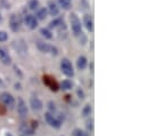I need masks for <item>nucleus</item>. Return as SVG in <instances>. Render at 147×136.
I'll list each match as a JSON object with an SVG mask.
<instances>
[{"mask_svg":"<svg viewBox=\"0 0 147 136\" xmlns=\"http://www.w3.org/2000/svg\"><path fill=\"white\" fill-rule=\"evenodd\" d=\"M5 136H14V135H13L11 133H6V134H5Z\"/></svg>","mask_w":147,"mask_h":136,"instance_id":"obj_30","label":"nucleus"},{"mask_svg":"<svg viewBox=\"0 0 147 136\" xmlns=\"http://www.w3.org/2000/svg\"><path fill=\"white\" fill-rule=\"evenodd\" d=\"M22 136H25V135H22Z\"/></svg>","mask_w":147,"mask_h":136,"instance_id":"obj_32","label":"nucleus"},{"mask_svg":"<svg viewBox=\"0 0 147 136\" xmlns=\"http://www.w3.org/2000/svg\"><path fill=\"white\" fill-rule=\"evenodd\" d=\"M57 2H58V6H61L63 9H65V10H69L70 8H71V2H70V0H57Z\"/></svg>","mask_w":147,"mask_h":136,"instance_id":"obj_19","label":"nucleus"},{"mask_svg":"<svg viewBox=\"0 0 147 136\" xmlns=\"http://www.w3.org/2000/svg\"><path fill=\"white\" fill-rule=\"evenodd\" d=\"M63 23H64L63 18H56V20H54V21H51V22L49 23V27H50V28H54V29H57V28L61 27Z\"/></svg>","mask_w":147,"mask_h":136,"instance_id":"obj_20","label":"nucleus"},{"mask_svg":"<svg viewBox=\"0 0 147 136\" xmlns=\"http://www.w3.org/2000/svg\"><path fill=\"white\" fill-rule=\"evenodd\" d=\"M43 82L49 87L50 90H53V92H57L58 90V85L54 79H51L49 77H45L43 78Z\"/></svg>","mask_w":147,"mask_h":136,"instance_id":"obj_10","label":"nucleus"},{"mask_svg":"<svg viewBox=\"0 0 147 136\" xmlns=\"http://www.w3.org/2000/svg\"><path fill=\"white\" fill-rule=\"evenodd\" d=\"M17 112H18L21 118H26L28 117L29 110H28L26 103L24 102V100L22 97H18V100H17Z\"/></svg>","mask_w":147,"mask_h":136,"instance_id":"obj_5","label":"nucleus"},{"mask_svg":"<svg viewBox=\"0 0 147 136\" xmlns=\"http://www.w3.org/2000/svg\"><path fill=\"white\" fill-rule=\"evenodd\" d=\"M20 132L22 133V135H25V136L34 135V129L32 127H30L29 125H24V124L20 126Z\"/></svg>","mask_w":147,"mask_h":136,"instance_id":"obj_13","label":"nucleus"},{"mask_svg":"<svg viewBox=\"0 0 147 136\" xmlns=\"http://www.w3.org/2000/svg\"><path fill=\"white\" fill-rule=\"evenodd\" d=\"M30 106H31V109H32L33 111L40 112V111L43 109V103H42V101H41L39 97L32 96V97L30 99Z\"/></svg>","mask_w":147,"mask_h":136,"instance_id":"obj_7","label":"nucleus"},{"mask_svg":"<svg viewBox=\"0 0 147 136\" xmlns=\"http://www.w3.org/2000/svg\"><path fill=\"white\" fill-rule=\"evenodd\" d=\"M15 88H16V89H22V88H21V85H20V84H15Z\"/></svg>","mask_w":147,"mask_h":136,"instance_id":"obj_29","label":"nucleus"},{"mask_svg":"<svg viewBox=\"0 0 147 136\" xmlns=\"http://www.w3.org/2000/svg\"><path fill=\"white\" fill-rule=\"evenodd\" d=\"M50 53H51V55H54V56H56L57 54H58V49L56 48V47H54V46H50V50H49Z\"/></svg>","mask_w":147,"mask_h":136,"instance_id":"obj_27","label":"nucleus"},{"mask_svg":"<svg viewBox=\"0 0 147 136\" xmlns=\"http://www.w3.org/2000/svg\"><path fill=\"white\" fill-rule=\"evenodd\" d=\"M47 15H48L47 9L46 8H40V9H38L37 14H36V18L40 20V21H43V20H46Z\"/></svg>","mask_w":147,"mask_h":136,"instance_id":"obj_16","label":"nucleus"},{"mask_svg":"<svg viewBox=\"0 0 147 136\" xmlns=\"http://www.w3.org/2000/svg\"><path fill=\"white\" fill-rule=\"evenodd\" d=\"M87 65H88V60H87V57L86 56H80L79 58H78V61H76V67L78 69L81 71V70H84V69L87 68Z\"/></svg>","mask_w":147,"mask_h":136,"instance_id":"obj_15","label":"nucleus"},{"mask_svg":"<svg viewBox=\"0 0 147 136\" xmlns=\"http://www.w3.org/2000/svg\"><path fill=\"white\" fill-rule=\"evenodd\" d=\"M2 22V17H1V15H0V23Z\"/></svg>","mask_w":147,"mask_h":136,"instance_id":"obj_31","label":"nucleus"},{"mask_svg":"<svg viewBox=\"0 0 147 136\" xmlns=\"http://www.w3.org/2000/svg\"><path fill=\"white\" fill-rule=\"evenodd\" d=\"M45 119H46L47 124H48L50 127L55 128V129H59L61 126H62V121H59V120L57 119V117H56L54 113H51V112H46V113H45Z\"/></svg>","mask_w":147,"mask_h":136,"instance_id":"obj_4","label":"nucleus"},{"mask_svg":"<svg viewBox=\"0 0 147 136\" xmlns=\"http://www.w3.org/2000/svg\"><path fill=\"white\" fill-rule=\"evenodd\" d=\"M87 129L89 132H92L94 131V120L92 119H90V120L87 121Z\"/></svg>","mask_w":147,"mask_h":136,"instance_id":"obj_26","label":"nucleus"},{"mask_svg":"<svg viewBox=\"0 0 147 136\" xmlns=\"http://www.w3.org/2000/svg\"><path fill=\"white\" fill-rule=\"evenodd\" d=\"M61 71L63 72V74H65L69 78L74 77V70L72 67V63L67 58H63L61 61Z\"/></svg>","mask_w":147,"mask_h":136,"instance_id":"obj_3","label":"nucleus"},{"mask_svg":"<svg viewBox=\"0 0 147 136\" xmlns=\"http://www.w3.org/2000/svg\"><path fill=\"white\" fill-rule=\"evenodd\" d=\"M40 33H41L42 37H45V39H51L53 38V33L48 29H45V28L40 29Z\"/></svg>","mask_w":147,"mask_h":136,"instance_id":"obj_21","label":"nucleus"},{"mask_svg":"<svg viewBox=\"0 0 147 136\" xmlns=\"http://www.w3.org/2000/svg\"><path fill=\"white\" fill-rule=\"evenodd\" d=\"M72 136H89V134L84 131H82L81 128H75L72 132Z\"/></svg>","mask_w":147,"mask_h":136,"instance_id":"obj_22","label":"nucleus"},{"mask_svg":"<svg viewBox=\"0 0 147 136\" xmlns=\"http://www.w3.org/2000/svg\"><path fill=\"white\" fill-rule=\"evenodd\" d=\"M48 109H49V112H51V113H54V112H56L57 111V107H56V104L53 102V101H50V102H48Z\"/></svg>","mask_w":147,"mask_h":136,"instance_id":"obj_24","label":"nucleus"},{"mask_svg":"<svg viewBox=\"0 0 147 136\" xmlns=\"http://www.w3.org/2000/svg\"><path fill=\"white\" fill-rule=\"evenodd\" d=\"M70 24H71V29L72 32L75 37H79L80 34L82 33V24L81 21L79 20V17L75 14H71L70 16Z\"/></svg>","mask_w":147,"mask_h":136,"instance_id":"obj_1","label":"nucleus"},{"mask_svg":"<svg viewBox=\"0 0 147 136\" xmlns=\"http://www.w3.org/2000/svg\"><path fill=\"white\" fill-rule=\"evenodd\" d=\"M59 87H61V89H63V90H70V89L73 88V84H72L71 80L66 79V80H63V81H62V84H61Z\"/></svg>","mask_w":147,"mask_h":136,"instance_id":"obj_17","label":"nucleus"},{"mask_svg":"<svg viewBox=\"0 0 147 136\" xmlns=\"http://www.w3.org/2000/svg\"><path fill=\"white\" fill-rule=\"evenodd\" d=\"M8 40V34L5 31H0V42H5Z\"/></svg>","mask_w":147,"mask_h":136,"instance_id":"obj_25","label":"nucleus"},{"mask_svg":"<svg viewBox=\"0 0 147 136\" xmlns=\"http://www.w3.org/2000/svg\"><path fill=\"white\" fill-rule=\"evenodd\" d=\"M9 28L14 31V32H17L20 29H21V18L18 15H15L13 14L9 18Z\"/></svg>","mask_w":147,"mask_h":136,"instance_id":"obj_6","label":"nucleus"},{"mask_svg":"<svg viewBox=\"0 0 147 136\" xmlns=\"http://www.w3.org/2000/svg\"><path fill=\"white\" fill-rule=\"evenodd\" d=\"M83 24H84V27H86V29L88 31H90V32L94 31V20H92V17L90 15H88V14L84 15V17H83Z\"/></svg>","mask_w":147,"mask_h":136,"instance_id":"obj_12","label":"nucleus"},{"mask_svg":"<svg viewBox=\"0 0 147 136\" xmlns=\"http://www.w3.org/2000/svg\"><path fill=\"white\" fill-rule=\"evenodd\" d=\"M0 101L3 103V105L8 109H14L15 104H16L14 96L8 92H3V93L0 94Z\"/></svg>","mask_w":147,"mask_h":136,"instance_id":"obj_2","label":"nucleus"},{"mask_svg":"<svg viewBox=\"0 0 147 136\" xmlns=\"http://www.w3.org/2000/svg\"><path fill=\"white\" fill-rule=\"evenodd\" d=\"M78 96H79V99L83 100V99H84V93H83V90H81V89H78Z\"/></svg>","mask_w":147,"mask_h":136,"instance_id":"obj_28","label":"nucleus"},{"mask_svg":"<svg viewBox=\"0 0 147 136\" xmlns=\"http://www.w3.org/2000/svg\"><path fill=\"white\" fill-rule=\"evenodd\" d=\"M38 7H39V1L38 0H31L29 2V8L31 10H36V9H38Z\"/></svg>","mask_w":147,"mask_h":136,"instance_id":"obj_23","label":"nucleus"},{"mask_svg":"<svg viewBox=\"0 0 147 136\" xmlns=\"http://www.w3.org/2000/svg\"><path fill=\"white\" fill-rule=\"evenodd\" d=\"M37 47L41 53H45V54L49 53V50H50V45H48L47 42L41 41V40H38L37 41Z\"/></svg>","mask_w":147,"mask_h":136,"instance_id":"obj_14","label":"nucleus"},{"mask_svg":"<svg viewBox=\"0 0 147 136\" xmlns=\"http://www.w3.org/2000/svg\"><path fill=\"white\" fill-rule=\"evenodd\" d=\"M24 23L28 28L30 29H36L38 27V20L36 18L34 15L32 14H26L25 17H24Z\"/></svg>","mask_w":147,"mask_h":136,"instance_id":"obj_8","label":"nucleus"},{"mask_svg":"<svg viewBox=\"0 0 147 136\" xmlns=\"http://www.w3.org/2000/svg\"><path fill=\"white\" fill-rule=\"evenodd\" d=\"M0 61L5 65H9L11 63V57L5 47H0Z\"/></svg>","mask_w":147,"mask_h":136,"instance_id":"obj_9","label":"nucleus"},{"mask_svg":"<svg viewBox=\"0 0 147 136\" xmlns=\"http://www.w3.org/2000/svg\"><path fill=\"white\" fill-rule=\"evenodd\" d=\"M47 12L51 16H57L59 14V8H58V6L54 1H49L48 2V9H47Z\"/></svg>","mask_w":147,"mask_h":136,"instance_id":"obj_11","label":"nucleus"},{"mask_svg":"<svg viewBox=\"0 0 147 136\" xmlns=\"http://www.w3.org/2000/svg\"><path fill=\"white\" fill-rule=\"evenodd\" d=\"M91 112H92V106H91V104H87V105H84V107L82 109L81 114H82V117L87 118V117H89V116L91 114Z\"/></svg>","mask_w":147,"mask_h":136,"instance_id":"obj_18","label":"nucleus"}]
</instances>
